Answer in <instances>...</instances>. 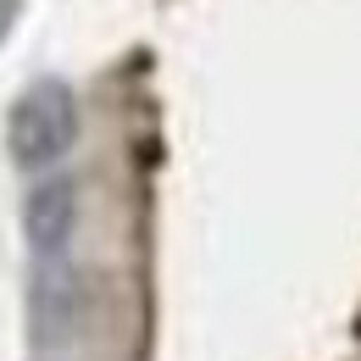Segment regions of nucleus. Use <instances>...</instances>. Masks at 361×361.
<instances>
[{"label": "nucleus", "mask_w": 361, "mask_h": 361, "mask_svg": "<svg viewBox=\"0 0 361 361\" xmlns=\"http://www.w3.org/2000/svg\"><path fill=\"white\" fill-rule=\"evenodd\" d=\"M78 145V94L67 78H34L6 106V156L23 173H45Z\"/></svg>", "instance_id": "nucleus-1"}, {"label": "nucleus", "mask_w": 361, "mask_h": 361, "mask_svg": "<svg viewBox=\"0 0 361 361\" xmlns=\"http://www.w3.org/2000/svg\"><path fill=\"white\" fill-rule=\"evenodd\" d=\"M84 312H90V289H84V272L73 267V256L34 262V272H28V339H34V356L50 361L56 350H67L84 334Z\"/></svg>", "instance_id": "nucleus-2"}, {"label": "nucleus", "mask_w": 361, "mask_h": 361, "mask_svg": "<svg viewBox=\"0 0 361 361\" xmlns=\"http://www.w3.org/2000/svg\"><path fill=\"white\" fill-rule=\"evenodd\" d=\"M73 233H78V183L67 173H50L23 195V239L34 262H56L73 250Z\"/></svg>", "instance_id": "nucleus-3"}, {"label": "nucleus", "mask_w": 361, "mask_h": 361, "mask_svg": "<svg viewBox=\"0 0 361 361\" xmlns=\"http://www.w3.org/2000/svg\"><path fill=\"white\" fill-rule=\"evenodd\" d=\"M17 17H23V0H0V45L11 39V28H17Z\"/></svg>", "instance_id": "nucleus-4"}]
</instances>
